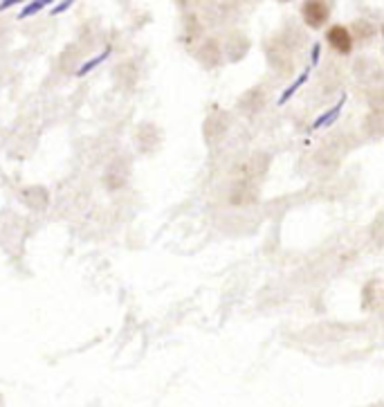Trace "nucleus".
<instances>
[{
  "instance_id": "obj_1",
  "label": "nucleus",
  "mask_w": 384,
  "mask_h": 407,
  "mask_svg": "<svg viewBox=\"0 0 384 407\" xmlns=\"http://www.w3.org/2000/svg\"><path fill=\"white\" fill-rule=\"evenodd\" d=\"M328 16H330V7L326 0H306L301 7V19L312 30L323 28L328 21Z\"/></svg>"
},
{
  "instance_id": "obj_2",
  "label": "nucleus",
  "mask_w": 384,
  "mask_h": 407,
  "mask_svg": "<svg viewBox=\"0 0 384 407\" xmlns=\"http://www.w3.org/2000/svg\"><path fill=\"white\" fill-rule=\"evenodd\" d=\"M326 41L339 54L353 52V34L348 32V28H344V25H332V28L326 32Z\"/></svg>"
},
{
  "instance_id": "obj_3",
  "label": "nucleus",
  "mask_w": 384,
  "mask_h": 407,
  "mask_svg": "<svg viewBox=\"0 0 384 407\" xmlns=\"http://www.w3.org/2000/svg\"><path fill=\"white\" fill-rule=\"evenodd\" d=\"M344 104H346V97H341L335 106H332L330 110H326V113L319 115L317 120L312 122L310 131H319V129H326V126H330V124H335V120L339 117V113H341V108H344Z\"/></svg>"
},
{
  "instance_id": "obj_4",
  "label": "nucleus",
  "mask_w": 384,
  "mask_h": 407,
  "mask_svg": "<svg viewBox=\"0 0 384 407\" xmlns=\"http://www.w3.org/2000/svg\"><path fill=\"white\" fill-rule=\"evenodd\" d=\"M306 81H308V70H306V72H301V74H299V79H297V81L292 83V86H290V88H286V90H284V95H281V97H279V106H284V104H288V99H290V97H292V95H295V92H297L299 88H301V86H303V83H306Z\"/></svg>"
},
{
  "instance_id": "obj_5",
  "label": "nucleus",
  "mask_w": 384,
  "mask_h": 407,
  "mask_svg": "<svg viewBox=\"0 0 384 407\" xmlns=\"http://www.w3.org/2000/svg\"><path fill=\"white\" fill-rule=\"evenodd\" d=\"M50 3H52V0H34L32 5H28V7H25V10L21 12V19H28V16H34V14L41 12L43 7L50 5Z\"/></svg>"
},
{
  "instance_id": "obj_6",
  "label": "nucleus",
  "mask_w": 384,
  "mask_h": 407,
  "mask_svg": "<svg viewBox=\"0 0 384 407\" xmlns=\"http://www.w3.org/2000/svg\"><path fill=\"white\" fill-rule=\"evenodd\" d=\"M108 54H110V50L106 48V50H104V52H101L99 56H95V59H92V61H88V63H85V65L81 67V70H79V77H83V74H88V72L92 70V67H95V65H99V63H101V61H104V59H106Z\"/></svg>"
},
{
  "instance_id": "obj_7",
  "label": "nucleus",
  "mask_w": 384,
  "mask_h": 407,
  "mask_svg": "<svg viewBox=\"0 0 384 407\" xmlns=\"http://www.w3.org/2000/svg\"><path fill=\"white\" fill-rule=\"evenodd\" d=\"M72 3H74V0H63L61 5H58V7H54V10H52V14H61V12H65L67 7H70Z\"/></svg>"
},
{
  "instance_id": "obj_8",
  "label": "nucleus",
  "mask_w": 384,
  "mask_h": 407,
  "mask_svg": "<svg viewBox=\"0 0 384 407\" xmlns=\"http://www.w3.org/2000/svg\"><path fill=\"white\" fill-rule=\"evenodd\" d=\"M16 3H23V0H5V3L0 5V10H7V7H12V5H16Z\"/></svg>"
},
{
  "instance_id": "obj_9",
  "label": "nucleus",
  "mask_w": 384,
  "mask_h": 407,
  "mask_svg": "<svg viewBox=\"0 0 384 407\" xmlns=\"http://www.w3.org/2000/svg\"><path fill=\"white\" fill-rule=\"evenodd\" d=\"M317 59H319V45H314V50H312V63H317Z\"/></svg>"
}]
</instances>
